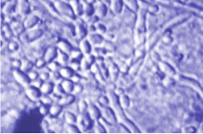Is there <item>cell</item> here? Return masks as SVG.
<instances>
[{"label": "cell", "mask_w": 203, "mask_h": 134, "mask_svg": "<svg viewBox=\"0 0 203 134\" xmlns=\"http://www.w3.org/2000/svg\"><path fill=\"white\" fill-rule=\"evenodd\" d=\"M93 121V119H92L88 112L86 111L84 113H81L77 117V124L81 131L86 132L92 128Z\"/></svg>", "instance_id": "obj_1"}, {"label": "cell", "mask_w": 203, "mask_h": 134, "mask_svg": "<svg viewBox=\"0 0 203 134\" xmlns=\"http://www.w3.org/2000/svg\"><path fill=\"white\" fill-rule=\"evenodd\" d=\"M25 72L19 69H15L13 73L14 77L17 83L24 86H28L31 83V80Z\"/></svg>", "instance_id": "obj_2"}, {"label": "cell", "mask_w": 203, "mask_h": 134, "mask_svg": "<svg viewBox=\"0 0 203 134\" xmlns=\"http://www.w3.org/2000/svg\"><path fill=\"white\" fill-rule=\"evenodd\" d=\"M42 92L40 88L31 85L29 86L26 89V94L30 99L33 102H36L39 99H40L42 96Z\"/></svg>", "instance_id": "obj_3"}, {"label": "cell", "mask_w": 203, "mask_h": 134, "mask_svg": "<svg viewBox=\"0 0 203 134\" xmlns=\"http://www.w3.org/2000/svg\"><path fill=\"white\" fill-rule=\"evenodd\" d=\"M44 32L41 29H35L31 30L28 32L25 33V41H33L39 39L42 36Z\"/></svg>", "instance_id": "obj_4"}, {"label": "cell", "mask_w": 203, "mask_h": 134, "mask_svg": "<svg viewBox=\"0 0 203 134\" xmlns=\"http://www.w3.org/2000/svg\"><path fill=\"white\" fill-rule=\"evenodd\" d=\"M58 49L56 47H50L48 48L44 54V59L47 63H50L57 57Z\"/></svg>", "instance_id": "obj_5"}, {"label": "cell", "mask_w": 203, "mask_h": 134, "mask_svg": "<svg viewBox=\"0 0 203 134\" xmlns=\"http://www.w3.org/2000/svg\"><path fill=\"white\" fill-rule=\"evenodd\" d=\"M90 41L87 39H82L79 43L80 50L85 56L88 55L92 52V48Z\"/></svg>", "instance_id": "obj_6"}, {"label": "cell", "mask_w": 203, "mask_h": 134, "mask_svg": "<svg viewBox=\"0 0 203 134\" xmlns=\"http://www.w3.org/2000/svg\"><path fill=\"white\" fill-rule=\"evenodd\" d=\"M39 19L38 17L31 15L27 17L24 22V26L25 29H31L35 27L38 24Z\"/></svg>", "instance_id": "obj_7"}, {"label": "cell", "mask_w": 203, "mask_h": 134, "mask_svg": "<svg viewBox=\"0 0 203 134\" xmlns=\"http://www.w3.org/2000/svg\"><path fill=\"white\" fill-rule=\"evenodd\" d=\"M76 98L75 96L71 94H67L61 97L59 103L62 106H68L74 103Z\"/></svg>", "instance_id": "obj_8"}, {"label": "cell", "mask_w": 203, "mask_h": 134, "mask_svg": "<svg viewBox=\"0 0 203 134\" xmlns=\"http://www.w3.org/2000/svg\"><path fill=\"white\" fill-rule=\"evenodd\" d=\"M55 84L52 82H44L41 87V91L44 95H49L54 92Z\"/></svg>", "instance_id": "obj_9"}, {"label": "cell", "mask_w": 203, "mask_h": 134, "mask_svg": "<svg viewBox=\"0 0 203 134\" xmlns=\"http://www.w3.org/2000/svg\"><path fill=\"white\" fill-rule=\"evenodd\" d=\"M57 59V61L61 65L66 66V65H67L68 61H69V56L68 55V54L59 49V50H58Z\"/></svg>", "instance_id": "obj_10"}, {"label": "cell", "mask_w": 203, "mask_h": 134, "mask_svg": "<svg viewBox=\"0 0 203 134\" xmlns=\"http://www.w3.org/2000/svg\"><path fill=\"white\" fill-rule=\"evenodd\" d=\"M112 10L115 13H120L122 11L123 6V0H112L111 1Z\"/></svg>", "instance_id": "obj_11"}, {"label": "cell", "mask_w": 203, "mask_h": 134, "mask_svg": "<svg viewBox=\"0 0 203 134\" xmlns=\"http://www.w3.org/2000/svg\"><path fill=\"white\" fill-rule=\"evenodd\" d=\"M74 70L71 67H65L59 70V73L61 76L64 78L70 79L74 75Z\"/></svg>", "instance_id": "obj_12"}, {"label": "cell", "mask_w": 203, "mask_h": 134, "mask_svg": "<svg viewBox=\"0 0 203 134\" xmlns=\"http://www.w3.org/2000/svg\"><path fill=\"white\" fill-rule=\"evenodd\" d=\"M61 84L66 93L71 94V92H73L75 85L74 83L71 80L66 79V80L62 81Z\"/></svg>", "instance_id": "obj_13"}, {"label": "cell", "mask_w": 203, "mask_h": 134, "mask_svg": "<svg viewBox=\"0 0 203 134\" xmlns=\"http://www.w3.org/2000/svg\"><path fill=\"white\" fill-rule=\"evenodd\" d=\"M60 50L65 52L67 54L71 53L73 51V47L71 44L67 41L63 40L60 41L58 44Z\"/></svg>", "instance_id": "obj_14"}, {"label": "cell", "mask_w": 203, "mask_h": 134, "mask_svg": "<svg viewBox=\"0 0 203 134\" xmlns=\"http://www.w3.org/2000/svg\"><path fill=\"white\" fill-rule=\"evenodd\" d=\"M87 112L90 116V117L93 120H96L100 117V111L98 109V108L94 105H88Z\"/></svg>", "instance_id": "obj_15"}, {"label": "cell", "mask_w": 203, "mask_h": 134, "mask_svg": "<svg viewBox=\"0 0 203 134\" xmlns=\"http://www.w3.org/2000/svg\"><path fill=\"white\" fill-rule=\"evenodd\" d=\"M19 10L20 13L23 15H27L30 11V6L27 0H20Z\"/></svg>", "instance_id": "obj_16"}, {"label": "cell", "mask_w": 203, "mask_h": 134, "mask_svg": "<svg viewBox=\"0 0 203 134\" xmlns=\"http://www.w3.org/2000/svg\"><path fill=\"white\" fill-rule=\"evenodd\" d=\"M63 106L61 105L59 103L58 105H54L50 108L49 113L52 117H57L61 114L63 111Z\"/></svg>", "instance_id": "obj_17"}, {"label": "cell", "mask_w": 203, "mask_h": 134, "mask_svg": "<svg viewBox=\"0 0 203 134\" xmlns=\"http://www.w3.org/2000/svg\"><path fill=\"white\" fill-rule=\"evenodd\" d=\"M76 33L77 36L79 39H84V38L86 36L87 33V31L84 25L79 24L76 27Z\"/></svg>", "instance_id": "obj_18"}, {"label": "cell", "mask_w": 203, "mask_h": 134, "mask_svg": "<svg viewBox=\"0 0 203 134\" xmlns=\"http://www.w3.org/2000/svg\"><path fill=\"white\" fill-rule=\"evenodd\" d=\"M96 12L98 17H104L107 12L106 6L103 3L99 2L96 6Z\"/></svg>", "instance_id": "obj_19"}, {"label": "cell", "mask_w": 203, "mask_h": 134, "mask_svg": "<svg viewBox=\"0 0 203 134\" xmlns=\"http://www.w3.org/2000/svg\"><path fill=\"white\" fill-rule=\"evenodd\" d=\"M66 122L69 124H76L77 122V117L75 114L70 111H66L65 114Z\"/></svg>", "instance_id": "obj_20"}, {"label": "cell", "mask_w": 203, "mask_h": 134, "mask_svg": "<svg viewBox=\"0 0 203 134\" xmlns=\"http://www.w3.org/2000/svg\"><path fill=\"white\" fill-rule=\"evenodd\" d=\"M91 44H97L100 43L102 41V37L101 35L96 34H90L88 35L87 38Z\"/></svg>", "instance_id": "obj_21"}, {"label": "cell", "mask_w": 203, "mask_h": 134, "mask_svg": "<svg viewBox=\"0 0 203 134\" xmlns=\"http://www.w3.org/2000/svg\"><path fill=\"white\" fill-rule=\"evenodd\" d=\"M33 67V64L32 62L29 60H25L22 63L20 69L22 71H24L25 73H29L30 71H31Z\"/></svg>", "instance_id": "obj_22"}, {"label": "cell", "mask_w": 203, "mask_h": 134, "mask_svg": "<svg viewBox=\"0 0 203 134\" xmlns=\"http://www.w3.org/2000/svg\"><path fill=\"white\" fill-rule=\"evenodd\" d=\"M66 128L67 132L70 134H79L81 132L80 129L78 126H77L75 124H67L66 125Z\"/></svg>", "instance_id": "obj_23"}, {"label": "cell", "mask_w": 203, "mask_h": 134, "mask_svg": "<svg viewBox=\"0 0 203 134\" xmlns=\"http://www.w3.org/2000/svg\"><path fill=\"white\" fill-rule=\"evenodd\" d=\"M71 57L73 61L81 62L83 58V54L81 51H72L71 52Z\"/></svg>", "instance_id": "obj_24"}, {"label": "cell", "mask_w": 203, "mask_h": 134, "mask_svg": "<svg viewBox=\"0 0 203 134\" xmlns=\"http://www.w3.org/2000/svg\"><path fill=\"white\" fill-rule=\"evenodd\" d=\"M88 105L85 100H81L79 102V109L81 113L86 112L88 110Z\"/></svg>", "instance_id": "obj_25"}, {"label": "cell", "mask_w": 203, "mask_h": 134, "mask_svg": "<svg viewBox=\"0 0 203 134\" xmlns=\"http://www.w3.org/2000/svg\"><path fill=\"white\" fill-rule=\"evenodd\" d=\"M94 6L93 4L88 3L86 4L84 7V13L87 17H91L94 14Z\"/></svg>", "instance_id": "obj_26"}, {"label": "cell", "mask_w": 203, "mask_h": 134, "mask_svg": "<svg viewBox=\"0 0 203 134\" xmlns=\"http://www.w3.org/2000/svg\"><path fill=\"white\" fill-rule=\"evenodd\" d=\"M53 92L55 94H57L58 95H59V96L64 95L66 93L61 84H58L55 85L54 92Z\"/></svg>", "instance_id": "obj_27"}, {"label": "cell", "mask_w": 203, "mask_h": 134, "mask_svg": "<svg viewBox=\"0 0 203 134\" xmlns=\"http://www.w3.org/2000/svg\"><path fill=\"white\" fill-rule=\"evenodd\" d=\"M91 66L92 65L87 61L85 58H83L81 61V69L84 71H87L90 69Z\"/></svg>", "instance_id": "obj_28"}, {"label": "cell", "mask_w": 203, "mask_h": 134, "mask_svg": "<svg viewBox=\"0 0 203 134\" xmlns=\"http://www.w3.org/2000/svg\"><path fill=\"white\" fill-rule=\"evenodd\" d=\"M61 65L58 61H52L51 63H49L48 67L52 71H58L61 69Z\"/></svg>", "instance_id": "obj_29"}, {"label": "cell", "mask_w": 203, "mask_h": 134, "mask_svg": "<svg viewBox=\"0 0 203 134\" xmlns=\"http://www.w3.org/2000/svg\"><path fill=\"white\" fill-rule=\"evenodd\" d=\"M61 76L60 73L59 71L58 72V71H52L50 73V78L52 79V80L55 81H58L61 78Z\"/></svg>", "instance_id": "obj_30"}, {"label": "cell", "mask_w": 203, "mask_h": 134, "mask_svg": "<svg viewBox=\"0 0 203 134\" xmlns=\"http://www.w3.org/2000/svg\"><path fill=\"white\" fill-rule=\"evenodd\" d=\"M40 100L42 101V103L48 105H50V104H52L53 100L51 98V97H49L47 95H44V96H41Z\"/></svg>", "instance_id": "obj_31"}, {"label": "cell", "mask_w": 203, "mask_h": 134, "mask_svg": "<svg viewBox=\"0 0 203 134\" xmlns=\"http://www.w3.org/2000/svg\"><path fill=\"white\" fill-rule=\"evenodd\" d=\"M48 105H45L44 104L43 105L41 106L40 109H39V111L40 113L42 115H47L48 113H49V110H50V108L48 107Z\"/></svg>", "instance_id": "obj_32"}, {"label": "cell", "mask_w": 203, "mask_h": 134, "mask_svg": "<svg viewBox=\"0 0 203 134\" xmlns=\"http://www.w3.org/2000/svg\"><path fill=\"white\" fill-rule=\"evenodd\" d=\"M19 48V45L16 41H12L9 44V49L11 51H17Z\"/></svg>", "instance_id": "obj_33"}, {"label": "cell", "mask_w": 203, "mask_h": 134, "mask_svg": "<svg viewBox=\"0 0 203 134\" xmlns=\"http://www.w3.org/2000/svg\"><path fill=\"white\" fill-rule=\"evenodd\" d=\"M71 67L74 71H78L81 69V62L72 60Z\"/></svg>", "instance_id": "obj_34"}, {"label": "cell", "mask_w": 203, "mask_h": 134, "mask_svg": "<svg viewBox=\"0 0 203 134\" xmlns=\"http://www.w3.org/2000/svg\"><path fill=\"white\" fill-rule=\"evenodd\" d=\"M44 83V81L40 78L37 79L33 81V82L31 83V84H32L31 85H33L38 88H40Z\"/></svg>", "instance_id": "obj_35"}, {"label": "cell", "mask_w": 203, "mask_h": 134, "mask_svg": "<svg viewBox=\"0 0 203 134\" xmlns=\"http://www.w3.org/2000/svg\"><path fill=\"white\" fill-rule=\"evenodd\" d=\"M28 76L32 81L35 80L37 79H38L39 77H40L39 73L36 71H30L28 73Z\"/></svg>", "instance_id": "obj_36"}, {"label": "cell", "mask_w": 203, "mask_h": 134, "mask_svg": "<svg viewBox=\"0 0 203 134\" xmlns=\"http://www.w3.org/2000/svg\"><path fill=\"white\" fill-rule=\"evenodd\" d=\"M14 8H15L13 3H8V5H6L4 8V10L6 12V13H11L12 12H13Z\"/></svg>", "instance_id": "obj_37"}, {"label": "cell", "mask_w": 203, "mask_h": 134, "mask_svg": "<svg viewBox=\"0 0 203 134\" xmlns=\"http://www.w3.org/2000/svg\"><path fill=\"white\" fill-rule=\"evenodd\" d=\"M46 63H47V62L44 59H40L36 61V67H38V68H42L45 66Z\"/></svg>", "instance_id": "obj_38"}, {"label": "cell", "mask_w": 203, "mask_h": 134, "mask_svg": "<svg viewBox=\"0 0 203 134\" xmlns=\"http://www.w3.org/2000/svg\"><path fill=\"white\" fill-rule=\"evenodd\" d=\"M124 1L126 3V4L131 6V8L136 9V6L138 4L136 0H124Z\"/></svg>", "instance_id": "obj_39"}, {"label": "cell", "mask_w": 203, "mask_h": 134, "mask_svg": "<svg viewBox=\"0 0 203 134\" xmlns=\"http://www.w3.org/2000/svg\"><path fill=\"white\" fill-rule=\"evenodd\" d=\"M83 87L82 85L80 84H77L75 85L74 88V92H76V94H81L83 90Z\"/></svg>", "instance_id": "obj_40"}, {"label": "cell", "mask_w": 203, "mask_h": 134, "mask_svg": "<svg viewBox=\"0 0 203 134\" xmlns=\"http://www.w3.org/2000/svg\"><path fill=\"white\" fill-rule=\"evenodd\" d=\"M40 78L44 81H47L50 78V73L46 72V71L42 72V73H41V74L40 75Z\"/></svg>", "instance_id": "obj_41"}, {"label": "cell", "mask_w": 203, "mask_h": 134, "mask_svg": "<svg viewBox=\"0 0 203 134\" xmlns=\"http://www.w3.org/2000/svg\"><path fill=\"white\" fill-rule=\"evenodd\" d=\"M85 58L86 59L87 61L90 63V65H92L94 64V61H95V58L93 55H91L90 54L88 55L85 56Z\"/></svg>", "instance_id": "obj_42"}, {"label": "cell", "mask_w": 203, "mask_h": 134, "mask_svg": "<svg viewBox=\"0 0 203 134\" xmlns=\"http://www.w3.org/2000/svg\"><path fill=\"white\" fill-rule=\"evenodd\" d=\"M96 30L100 33H104L106 31V28L102 24H98L96 27Z\"/></svg>", "instance_id": "obj_43"}, {"label": "cell", "mask_w": 203, "mask_h": 134, "mask_svg": "<svg viewBox=\"0 0 203 134\" xmlns=\"http://www.w3.org/2000/svg\"><path fill=\"white\" fill-rule=\"evenodd\" d=\"M71 79V80L73 81L74 83L78 84V83H79L80 81H81V76L78 75V74H74V76H73V77H72Z\"/></svg>", "instance_id": "obj_44"}, {"label": "cell", "mask_w": 203, "mask_h": 134, "mask_svg": "<svg viewBox=\"0 0 203 134\" xmlns=\"http://www.w3.org/2000/svg\"><path fill=\"white\" fill-rule=\"evenodd\" d=\"M22 62L20 60H15L12 62V65L16 68H20L22 65Z\"/></svg>", "instance_id": "obj_45"}, {"label": "cell", "mask_w": 203, "mask_h": 134, "mask_svg": "<svg viewBox=\"0 0 203 134\" xmlns=\"http://www.w3.org/2000/svg\"><path fill=\"white\" fill-rule=\"evenodd\" d=\"M93 25H90V27H88V31L90 32H94V31H96V27H94Z\"/></svg>", "instance_id": "obj_46"}, {"label": "cell", "mask_w": 203, "mask_h": 134, "mask_svg": "<svg viewBox=\"0 0 203 134\" xmlns=\"http://www.w3.org/2000/svg\"><path fill=\"white\" fill-rule=\"evenodd\" d=\"M95 0H87V3H90V4H93V3H94Z\"/></svg>", "instance_id": "obj_47"}, {"label": "cell", "mask_w": 203, "mask_h": 134, "mask_svg": "<svg viewBox=\"0 0 203 134\" xmlns=\"http://www.w3.org/2000/svg\"><path fill=\"white\" fill-rule=\"evenodd\" d=\"M180 1L182 2H183V3H185V2H187L188 0H180Z\"/></svg>", "instance_id": "obj_48"}, {"label": "cell", "mask_w": 203, "mask_h": 134, "mask_svg": "<svg viewBox=\"0 0 203 134\" xmlns=\"http://www.w3.org/2000/svg\"><path fill=\"white\" fill-rule=\"evenodd\" d=\"M146 1H149V2H151V1H153V0H146Z\"/></svg>", "instance_id": "obj_49"}, {"label": "cell", "mask_w": 203, "mask_h": 134, "mask_svg": "<svg viewBox=\"0 0 203 134\" xmlns=\"http://www.w3.org/2000/svg\"><path fill=\"white\" fill-rule=\"evenodd\" d=\"M105 1H111L112 0H105Z\"/></svg>", "instance_id": "obj_50"}]
</instances>
